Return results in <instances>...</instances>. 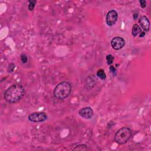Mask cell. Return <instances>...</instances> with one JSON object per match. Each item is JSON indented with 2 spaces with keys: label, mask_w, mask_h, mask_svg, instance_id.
Masks as SVG:
<instances>
[{
  "label": "cell",
  "mask_w": 151,
  "mask_h": 151,
  "mask_svg": "<svg viewBox=\"0 0 151 151\" xmlns=\"http://www.w3.org/2000/svg\"><path fill=\"white\" fill-rule=\"evenodd\" d=\"M25 95V89L20 84H14L4 92V99L9 103L19 102Z\"/></svg>",
  "instance_id": "obj_1"
},
{
  "label": "cell",
  "mask_w": 151,
  "mask_h": 151,
  "mask_svg": "<svg viewBox=\"0 0 151 151\" xmlns=\"http://www.w3.org/2000/svg\"><path fill=\"white\" fill-rule=\"evenodd\" d=\"M72 86L70 83L66 82H60L56 86L54 90V96L58 100H64L68 97L71 92Z\"/></svg>",
  "instance_id": "obj_2"
},
{
  "label": "cell",
  "mask_w": 151,
  "mask_h": 151,
  "mask_svg": "<svg viewBox=\"0 0 151 151\" xmlns=\"http://www.w3.org/2000/svg\"><path fill=\"white\" fill-rule=\"evenodd\" d=\"M132 135V131L129 128H121L115 134V140L119 145H123L129 141Z\"/></svg>",
  "instance_id": "obj_3"
},
{
  "label": "cell",
  "mask_w": 151,
  "mask_h": 151,
  "mask_svg": "<svg viewBox=\"0 0 151 151\" xmlns=\"http://www.w3.org/2000/svg\"><path fill=\"white\" fill-rule=\"evenodd\" d=\"M47 115L44 112H34L31 113L28 117L29 121L34 123L43 122L47 119Z\"/></svg>",
  "instance_id": "obj_4"
},
{
  "label": "cell",
  "mask_w": 151,
  "mask_h": 151,
  "mask_svg": "<svg viewBox=\"0 0 151 151\" xmlns=\"http://www.w3.org/2000/svg\"><path fill=\"white\" fill-rule=\"evenodd\" d=\"M118 18V14L114 9L109 11L106 15V24L109 26H113L116 24Z\"/></svg>",
  "instance_id": "obj_5"
},
{
  "label": "cell",
  "mask_w": 151,
  "mask_h": 151,
  "mask_svg": "<svg viewBox=\"0 0 151 151\" xmlns=\"http://www.w3.org/2000/svg\"><path fill=\"white\" fill-rule=\"evenodd\" d=\"M111 46L113 49L119 50L125 45V41L121 37H115L111 40Z\"/></svg>",
  "instance_id": "obj_6"
},
{
  "label": "cell",
  "mask_w": 151,
  "mask_h": 151,
  "mask_svg": "<svg viewBox=\"0 0 151 151\" xmlns=\"http://www.w3.org/2000/svg\"><path fill=\"white\" fill-rule=\"evenodd\" d=\"M93 110L90 107H85L79 111V115L85 119H89L93 116Z\"/></svg>",
  "instance_id": "obj_7"
},
{
  "label": "cell",
  "mask_w": 151,
  "mask_h": 151,
  "mask_svg": "<svg viewBox=\"0 0 151 151\" xmlns=\"http://www.w3.org/2000/svg\"><path fill=\"white\" fill-rule=\"evenodd\" d=\"M139 23L142 28L145 31H148L150 28V22L148 18L145 15H142L139 19Z\"/></svg>",
  "instance_id": "obj_8"
},
{
  "label": "cell",
  "mask_w": 151,
  "mask_h": 151,
  "mask_svg": "<svg viewBox=\"0 0 151 151\" xmlns=\"http://www.w3.org/2000/svg\"><path fill=\"white\" fill-rule=\"evenodd\" d=\"M142 32V28H141L140 26L138 24H135L133 26L132 30V34L134 37H136L139 34Z\"/></svg>",
  "instance_id": "obj_9"
},
{
  "label": "cell",
  "mask_w": 151,
  "mask_h": 151,
  "mask_svg": "<svg viewBox=\"0 0 151 151\" xmlns=\"http://www.w3.org/2000/svg\"><path fill=\"white\" fill-rule=\"evenodd\" d=\"M96 74H97V77L99 78L100 79H101V80H104L106 79V73H105V71H104L103 69L99 70L97 71Z\"/></svg>",
  "instance_id": "obj_10"
},
{
  "label": "cell",
  "mask_w": 151,
  "mask_h": 151,
  "mask_svg": "<svg viewBox=\"0 0 151 151\" xmlns=\"http://www.w3.org/2000/svg\"><path fill=\"white\" fill-rule=\"evenodd\" d=\"M73 151H87L89 150V148H87L86 145H84V144H80V145H78L75 147L73 149Z\"/></svg>",
  "instance_id": "obj_11"
},
{
  "label": "cell",
  "mask_w": 151,
  "mask_h": 151,
  "mask_svg": "<svg viewBox=\"0 0 151 151\" xmlns=\"http://www.w3.org/2000/svg\"><path fill=\"white\" fill-rule=\"evenodd\" d=\"M37 1L35 0H30L29 1V4H28V9L30 11H32L34 9L35 5L36 4Z\"/></svg>",
  "instance_id": "obj_12"
},
{
  "label": "cell",
  "mask_w": 151,
  "mask_h": 151,
  "mask_svg": "<svg viewBox=\"0 0 151 151\" xmlns=\"http://www.w3.org/2000/svg\"><path fill=\"white\" fill-rule=\"evenodd\" d=\"M113 60H114V57L112 55L109 54L106 56V60H107V63L108 64L110 65L113 63Z\"/></svg>",
  "instance_id": "obj_13"
},
{
  "label": "cell",
  "mask_w": 151,
  "mask_h": 151,
  "mask_svg": "<svg viewBox=\"0 0 151 151\" xmlns=\"http://www.w3.org/2000/svg\"><path fill=\"white\" fill-rule=\"evenodd\" d=\"M21 58V60L22 63L23 64H25V63H27L28 61V58H27V56H26L25 54H22L20 56Z\"/></svg>",
  "instance_id": "obj_14"
},
{
  "label": "cell",
  "mask_w": 151,
  "mask_h": 151,
  "mask_svg": "<svg viewBox=\"0 0 151 151\" xmlns=\"http://www.w3.org/2000/svg\"><path fill=\"white\" fill-rule=\"evenodd\" d=\"M139 3H140L141 4V6L143 8H145L146 6H147V1H146L145 0H140V1H139Z\"/></svg>",
  "instance_id": "obj_15"
},
{
  "label": "cell",
  "mask_w": 151,
  "mask_h": 151,
  "mask_svg": "<svg viewBox=\"0 0 151 151\" xmlns=\"http://www.w3.org/2000/svg\"><path fill=\"white\" fill-rule=\"evenodd\" d=\"M14 68H15V65L13 64V63H11L9 66V72H12V71H13Z\"/></svg>",
  "instance_id": "obj_16"
},
{
  "label": "cell",
  "mask_w": 151,
  "mask_h": 151,
  "mask_svg": "<svg viewBox=\"0 0 151 151\" xmlns=\"http://www.w3.org/2000/svg\"><path fill=\"white\" fill-rule=\"evenodd\" d=\"M110 70L112 73L113 74H115V73H116V69H115V67H113V66H111L110 67Z\"/></svg>",
  "instance_id": "obj_17"
},
{
  "label": "cell",
  "mask_w": 151,
  "mask_h": 151,
  "mask_svg": "<svg viewBox=\"0 0 151 151\" xmlns=\"http://www.w3.org/2000/svg\"><path fill=\"white\" fill-rule=\"evenodd\" d=\"M145 35V32H141L140 34H139V37H144Z\"/></svg>",
  "instance_id": "obj_18"
},
{
  "label": "cell",
  "mask_w": 151,
  "mask_h": 151,
  "mask_svg": "<svg viewBox=\"0 0 151 151\" xmlns=\"http://www.w3.org/2000/svg\"><path fill=\"white\" fill-rule=\"evenodd\" d=\"M138 14H136V13H135V14H134V15H133V17H134V19L135 20L138 18Z\"/></svg>",
  "instance_id": "obj_19"
}]
</instances>
